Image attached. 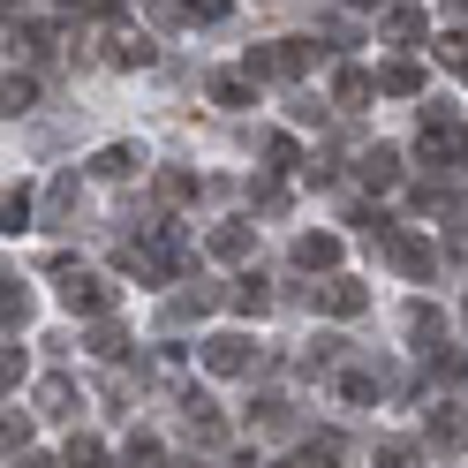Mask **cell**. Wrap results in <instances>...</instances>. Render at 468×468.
Returning <instances> with one entry per match:
<instances>
[{"mask_svg":"<svg viewBox=\"0 0 468 468\" xmlns=\"http://www.w3.org/2000/svg\"><path fill=\"white\" fill-rule=\"evenodd\" d=\"M197 356H204L212 378H250V370H257V340H250V333H212Z\"/></svg>","mask_w":468,"mask_h":468,"instance_id":"6da1fadb","label":"cell"},{"mask_svg":"<svg viewBox=\"0 0 468 468\" xmlns=\"http://www.w3.org/2000/svg\"><path fill=\"white\" fill-rule=\"evenodd\" d=\"M106 303H113V287H106L99 272L61 265V310H76V317H106Z\"/></svg>","mask_w":468,"mask_h":468,"instance_id":"7a4b0ae2","label":"cell"},{"mask_svg":"<svg viewBox=\"0 0 468 468\" xmlns=\"http://www.w3.org/2000/svg\"><path fill=\"white\" fill-rule=\"evenodd\" d=\"M310 69V46L303 38H280V46H250L242 76H303Z\"/></svg>","mask_w":468,"mask_h":468,"instance_id":"3957f363","label":"cell"},{"mask_svg":"<svg viewBox=\"0 0 468 468\" xmlns=\"http://www.w3.org/2000/svg\"><path fill=\"white\" fill-rule=\"evenodd\" d=\"M317 310H325V317H363L370 310V287L347 280V272H333L325 287H317Z\"/></svg>","mask_w":468,"mask_h":468,"instance_id":"277c9868","label":"cell"},{"mask_svg":"<svg viewBox=\"0 0 468 468\" xmlns=\"http://www.w3.org/2000/svg\"><path fill=\"white\" fill-rule=\"evenodd\" d=\"M386 257H393L408 280H431V272H438V250L423 242V234H393V242H386Z\"/></svg>","mask_w":468,"mask_h":468,"instance_id":"5b68a950","label":"cell"},{"mask_svg":"<svg viewBox=\"0 0 468 468\" xmlns=\"http://www.w3.org/2000/svg\"><path fill=\"white\" fill-rule=\"evenodd\" d=\"M31 400H38V416H53V423H69L76 408H83V393L69 386L61 370H53V378H38V393H31Z\"/></svg>","mask_w":468,"mask_h":468,"instance_id":"8992f818","label":"cell"},{"mask_svg":"<svg viewBox=\"0 0 468 468\" xmlns=\"http://www.w3.org/2000/svg\"><path fill=\"white\" fill-rule=\"evenodd\" d=\"M423 438H431L438 453H461V446H468V416H461V408H431V416H423Z\"/></svg>","mask_w":468,"mask_h":468,"instance_id":"52a82bcc","label":"cell"},{"mask_svg":"<svg viewBox=\"0 0 468 468\" xmlns=\"http://www.w3.org/2000/svg\"><path fill=\"white\" fill-rule=\"evenodd\" d=\"M182 423H189V438H197V446H219V438H227L219 408L204 400V393H182Z\"/></svg>","mask_w":468,"mask_h":468,"instance_id":"ba28073f","label":"cell"},{"mask_svg":"<svg viewBox=\"0 0 468 468\" xmlns=\"http://www.w3.org/2000/svg\"><path fill=\"white\" fill-rule=\"evenodd\" d=\"M370 99H378V76H363V69H340V76H333V106H340V113H363Z\"/></svg>","mask_w":468,"mask_h":468,"instance_id":"9c48e42d","label":"cell"},{"mask_svg":"<svg viewBox=\"0 0 468 468\" xmlns=\"http://www.w3.org/2000/svg\"><path fill=\"white\" fill-rule=\"evenodd\" d=\"M295 265H303V272H333V265H340V234H303V242H295Z\"/></svg>","mask_w":468,"mask_h":468,"instance_id":"30bf717a","label":"cell"},{"mask_svg":"<svg viewBox=\"0 0 468 468\" xmlns=\"http://www.w3.org/2000/svg\"><path fill=\"white\" fill-rule=\"evenodd\" d=\"M136 166H144V152H136V144H106V152L91 159V174H99V182H129Z\"/></svg>","mask_w":468,"mask_h":468,"instance_id":"8fae6325","label":"cell"},{"mask_svg":"<svg viewBox=\"0 0 468 468\" xmlns=\"http://www.w3.org/2000/svg\"><path fill=\"white\" fill-rule=\"evenodd\" d=\"M356 174H363V189H393V182H400V152H386V144H378V152L356 159Z\"/></svg>","mask_w":468,"mask_h":468,"instance_id":"7c38bea8","label":"cell"},{"mask_svg":"<svg viewBox=\"0 0 468 468\" xmlns=\"http://www.w3.org/2000/svg\"><path fill=\"white\" fill-rule=\"evenodd\" d=\"M250 250H257V227H242V219H234V227H212V257H227V265H242Z\"/></svg>","mask_w":468,"mask_h":468,"instance_id":"4fadbf2b","label":"cell"},{"mask_svg":"<svg viewBox=\"0 0 468 468\" xmlns=\"http://www.w3.org/2000/svg\"><path fill=\"white\" fill-rule=\"evenodd\" d=\"M378 91H386V99H416V91H423V69H416V61L378 69Z\"/></svg>","mask_w":468,"mask_h":468,"instance_id":"5bb4252c","label":"cell"},{"mask_svg":"<svg viewBox=\"0 0 468 468\" xmlns=\"http://www.w3.org/2000/svg\"><path fill=\"white\" fill-rule=\"evenodd\" d=\"M408 340H416V347H431V356H438V340H446V317H438L431 303H416V310H408Z\"/></svg>","mask_w":468,"mask_h":468,"instance_id":"9a60e30c","label":"cell"},{"mask_svg":"<svg viewBox=\"0 0 468 468\" xmlns=\"http://www.w3.org/2000/svg\"><path fill=\"white\" fill-rule=\"evenodd\" d=\"M212 303H219L212 287H189V295H174V303H166V325H189V317H204Z\"/></svg>","mask_w":468,"mask_h":468,"instance_id":"2e32d148","label":"cell"},{"mask_svg":"<svg viewBox=\"0 0 468 468\" xmlns=\"http://www.w3.org/2000/svg\"><path fill=\"white\" fill-rule=\"evenodd\" d=\"M0 227H8V234H23V227H31V189H8V197H0Z\"/></svg>","mask_w":468,"mask_h":468,"instance_id":"e0dca14e","label":"cell"},{"mask_svg":"<svg viewBox=\"0 0 468 468\" xmlns=\"http://www.w3.org/2000/svg\"><path fill=\"white\" fill-rule=\"evenodd\" d=\"M234 310H242V317H265V310H272V287H265V280L250 272L242 287H234Z\"/></svg>","mask_w":468,"mask_h":468,"instance_id":"ac0fdd59","label":"cell"},{"mask_svg":"<svg viewBox=\"0 0 468 468\" xmlns=\"http://www.w3.org/2000/svg\"><path fill=\"white\" fill-rule=\"evenodd\" d=\"M113 69H152V38H113Z\"/></svg>","mask_w":468,"mask_h":468,"instance_id":"d6986e66","label":"cell"},{"mask_svg":"<svg viewBox=\"0 0 468 468\" xmlns=\"http://www.w3.org/2000/svg\"><path fill=\"white\" fill-rule=\"evenodd\" d=\"M91 356H106V363H122V356H129V340H122V325H106V317H99V325H91Z\"/></svg>","mask_w":468,"mask_h":468,"instance_id":"ffe728a7","label":"cell"},{"mask_svg":"<svg viewBox=\"0 0 468 468\" xmlns=\"http://www.w3.org/2000/svg\"><path fill=\"white\" fill-rule=\"evenodd\" d=\"M340 393L356 400V408H370L378 400V370H340Z\"/></svg>","mask_w":468,"mask_h":468,"instance_id":"44dd1931","label":"cell"},{"mask_svg":"<svg viewBox=\"0 0 468 468\" xmlns=\"http://www.w3.org/2000/svg\"><path fill=\"white\" fill-rule=\"evenodd\" d=\"M378 468H423V446H408V438H386V446H378Z\"/></svg>","mask_w":468,"mask_h":468,"instance_id":"7402d4cb","label":"cell"},{"mask_svg":"<svg viewBox=\"0 0 468 468\" xmlns=\"http://www.w3.org/2000/svg\"><path fill=\"white\" fill-rule=\"evenodd\" d=\"M61 468H106V446H99V438H69Z\"/></svg>","mask_w":468,"mask_h":468,"instance_id":"603a6c76","label":"cell"},{"mask_svg":"<svg viewBox=\"0 0 468 468\" xmlns=\"http://www.w3.org/2000/svg\"><path fill=\"white\" fill-rule=\"evenodd\" d=\"M386 38L416 46V38H423V16H416V8H393V16H386Z\"/></svg>","mask_w":468,"mask_h":468,"instance_id":"cb8c5ba5","label":"cell"},{"mask_svg":"<svg viewBox=\"0 0 468 468\" xmlns=\"http://www.w3.org/2000/svg\"><path fill=\"white\" fill-rule=\"evenodd\" d=\"M31 99H38V83H31V76H8V91H0V106H8V113H31Z\"/></svg>","mask_w":468,"mask_h":468,"instance_id":"d4e9b609","label":"cell"},{"mask_svg":"<svg viewBox=\"0 0 468 468\" xmlns=\"http://www.w3.org/2000/svg\"><path fill=\"white\" fill-rule=\"evenodd\" d=\"M69 212H76V182H69V174H61V182H53V197H46V219H53V227H61Z\"/></svg>","mask_w":468,"mask_h":468,"instance_id":"484cf974","label":"cell"},{"mask_svg":"<svg viewBox=\"0 0 468 468\" xmlns=\"http://www.w3.org/2000/svg\"><path fill=\"white\" fill-rule=\"evenodd\" d=\"M159 197H166V204H189V197H197V174H182V166L159 174Z\"/></svg>","mask_w":468,"mask_h":468,"instance_id":"4316f807","label":"cell"},{"mask_svg":"<svg viewBox=\"0 0 468 468\" xmlns=\"http://www.w3.org/2000/svg\"><path fill=\"white\" fill-rule=\"evenodd\" d=\"M212 99L219 106H250V83L242 76H212Z\"/></svg>","mask_w":468,"mask_h":468,"instance_id":"83f0119b","label":"cell"},{"mask_svg":"<svg viewBox=\"0 0 468 468\" xmlns=\"http://www.w3.org/2000/svg\"><path fill=\"white\" fill-rule=\"evenodd\" d=\"M438 61H446V69H468V31H446V38H438Z\"/></svg>","mask_w":468,"mask_h":468,"instance_id":"f1b7e54d","label":"cell"},{"mask_svg":"<svg viewBox=\"0 0 468 468\" xmlns=\"http://www.w3.org/2000/svg\"><path fill=\"white\" fill-rule=\"evenodd\" d=\"M265 159H272V166H303V152H295V136H265Z\"/></svg>","mask_w":468,"mask_h":468,"instance_id":"f546056e","label":"cell"},{"mask_svg":"<svg viewBox=\"0 0 468 468\" xmlns=\"http://www.w3.org/2000/svg\"><path fill=\"white\" fill-rule=\"evenodd\" d=\"M122 461H129V468H159V438H129Z\"/></svg>","mask_w":468,"mask_h":468,"instance_id":"4dcf8cb0","label":"cell"},{"mask_svg":"<svg viewBox=\"0 0 468 468\" xmlns=\"http://www.w3.org/2000/svg\"><path fill=\"white\" fill-rule=\"evenodd\" d=\"M182 8H189L197 23H219V16H227V0H182Z\"/></svg>","mask_w":468,"mask_h":468,"instance_id":"1f68e13d","label":"cell"},{"mask_svg":"<svg viewBox=\"0 0 468 468\" xmlns=\"http://www.w3.org/2000/svg\"><path fill=\"white\" fill-rule=\"evenodd\" d=\"M8 468H53V461H46V453H16Z\"/></svg>","mask_w":468,"mask_h":468,"instance_id":"d6a6232c","label":"cell"},{"mask_svg":"<svg viewBox=\"0 0 468 468\" xmlns=\"http://www.w3.org/2000/svg\"><path fill=\"white\" fill-rule=\"evenodd\" d=\"M347 8H378V0H347Z\"/></svg>","mask_w":468,"mask_h":468,"instance_id":"836d02e7","label":"cell"},{"mask_svg":"<svg viewBox=\"0 0 468 468\" xmlns=\"http://www.w3.org/2000/svg\"><path fill=\"white\" fill-rule=\"evenodd\" d=\"M461 325H468V303H461Z\"/></svg>","mask_w":468,"mask_h":468,"instance_id":"e575fe53","label":"cell"},{"mask_svg":"<svg viewBox=\"0 0 468 468\" xmlns=\"http://www.w3.org/2000/svg\"><path fill=\"white\" fill-rule=\"evenodd\" d=\"M182 468H204V461H182Z\"/></svg>","mask_w":468,"mask_h":468,"instance_id":"d590c367","label":"cell"}]
</instances>
